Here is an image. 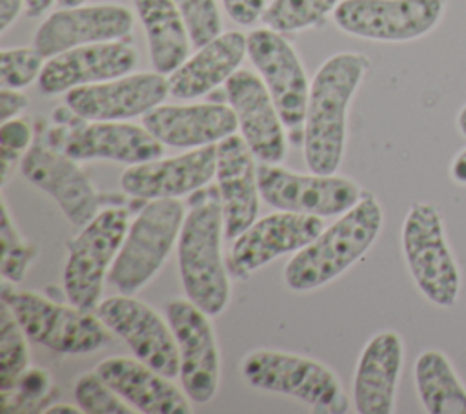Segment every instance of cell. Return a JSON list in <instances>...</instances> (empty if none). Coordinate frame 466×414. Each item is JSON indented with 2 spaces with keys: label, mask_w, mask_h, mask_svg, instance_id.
Masks as SVG:
<instances>
[{
  "label": "cell",
  "mask_w": 466,
  "mask_h": 414,
  "mask_svg": "<svg viewBox=\"0 0 466 414\" xmlns=\"http://www.w3.org/2000/svg\"><path fill=\"white\" fill-rule=\"evenodd\" d=\"M368 67L366 55L342 51L326 58L317 69L302 124V151L309 171L339 170L346 146L348 108Z\"/></svg>",
  "instance_id": "obj_1"
},
{
  "label": "cell",
  "mask_w": 466,
  "mask_h": 414,
  "mask_svg": "<svg viewBox=\"0 0 466 414\" xmlns=\"http://www.w3.org/2000/svg\"><path fill=\"white\" fill-rule=\"evenodd\" d=\"M384 213L373 193L360 201L311 243L295 252L284 266V283L293 292H309L331 283L371 248L380 233Z\"/></svg>",
  "instance_id": "obj_2"
},
{
  "label": "cell",
  "mask_w": 466,
  "mask_h": 414,
  "mask_svg": "<svg viewBox=\"0 0 466 414\" xmlns=\"http://www.w3.org/2000/svg\"><path fill=\"white\" fill-rule=\"evenodd\" d=\"M193 199L177 241L178 272L186 297L213 317L226 310L231 295L222 257L224 215L218 190H204L202 199Z\"/></svg>",
  "instance_id": "obj_3"
},
{
  "label": "cell",
  "mask_w": 466,
  "mask_h": 414,
  "mask_svg": "<svg viewBox=\"0 0 466 414\" xmlns=\"http://www.w3.org/2000/svg\"><path fill=\"white\" fill-rule=\"evenodd\" d=\"M240 374L249 387L291 396L317 414H344L350 409V398L337 374L313 357L255 348L242 357Z\"/></svg>",
  "instance_id": "obj_4"
},
{
  "label": "cell",
  "mask_w": 466,
  "mask_h": 414,
  "mask_svg": "<svg viewBox=\"0 0 466 414\" xmlns=\"http://www.w3.org/2000/svg\"><path fill=\"white\" fill-rule=\"evenodd\" d=\"M184 219L186 210L178 199H151L129 224L107 283L118 294L135 295L164 266Z\"/></svg>",
  "instance_id": "obj_5"
},
{
  "label": "cell",
  "mask_w": 466,
  "mask_h": 414,
  "mask_svg": "<svg viewBox=\"0 0 466 414\" xmlns=\"http://www.w3.org/2000/svg\"><path fill=\"white\" fill-rule=\"evenodd\" d=\"M2 303H5L25 336L58 354H89L109 341V328L96 312L56 303L31 290H16L4 281Z\"/></svg>",
  "instance_id": "obj_6"
},
{
  "label": "cell",
  "mask_w": 466,
  "mask_h": 414,
  "mask_svg": "<svg viewBox=\"0 0 466 414\" xmlns=\"http://www.w3.org/2000/svg\"><path fill=\"white\" fill-rule=\"evenodd\" d=\"M400 243L420 294L437 306H453L461 292V272L439 208L426 201L415 202L404 217Z\"/></svg>",
  "instance_id": "obj_7"
},
{
  "label": "cell",
  "mask_w": 466,
  "mask_h": 414,
  "mask_svg": "<svg viewBox=\"0 0 466 414\" xmlns=\"http://www.w3.org/2000/svg\"><path fill=\"white\" fill-rule=\"evenodd\" d=\"M129 228V213L113 206L100 210L67 243L64 292L69 303L95 312L102 299L104 279Z\"/></svg>",
  "instance_id": "obj_8"
},
{
  "label": "cell",
  "mask_w": 466,
  "mask_h": 414,
  "mask_svg": "<svg viewBox=\"0 0 466 414\" xmlns=\"http://www.w3.org/2000/svg\"><path fill=\"white\" fill-rule=\"evenodd\" d=\"M260 197L273 208L306 215L331 217L351 210L362 197L360 186L337 173H299L279 164L260 162Z\"/></svg>",
  "instance_id": "obj_9"
},
{
  "label": "cell",
  "mask_w": 466,
  "mask_h": 414,
  "mask_svg": "<svg viewBox=\"0 0 466 414\" xmlns=\"http://www.w3.org/2000/svg\"><path fill=\"white\" fill-rule=\"evenodd\" d=\"M444 7L446 0H340L333 18L351 36L410 42L435 29Z\"/></svg>",
  "instance_id": "obj_10"
},
{
  "label": "cell",
  "mask_w": 466,
  "mask_h": 414,
  "mask_svg": "<svg viewBox=\"0 0 466 414\" xmlns=\"http://www.w3.org/2000/svg\"><path fill=\"white\" fill-rule=\"evenodd\" d=\"M166 316L178 347V378L184 392L195 403L211 401L220 381V354L211 316L187 297L171 299Z\"/></svg>",
  "instance_id": "obj_11"
},
{
  "label": "cell",
  "mask_w": 466,
  "mask_h": 414,
  "mask_svg": "<svg viewBox=\"0 0 466 414\" xmlns=\"http://www.w3.org/2000/svg\"><path fill=\"white\" fill-rule=\"evenodd\" d=\"M109 332L122 337L133 356L167 378L178 376L180 359L175 334L155 308L135 295H111L95 310Z\"/></svg>",
  "instance_id": "obj_12"
},
{
  "label": "cell",
  "mask_w": 466,
  "mask_h": 414,
  "mask_svg": "<svg viewBox=\"0 0 466 414\" xmlns=\"http://www.w3.org/2000/svg\"><path fill=\"white\" fill-rule=\"evenodd\" d=\"M248 57L260 73L286 128L304 124L309 82L295 47L271 27L248 35Z\"/></svg>",
  "instance_id": "obj_13"
},
{
  "label": "cell",
  "mask_w": 466,
  "mask_h": 414,
  "mask_svg": "<svg viewBox=\"0 0 466 414\" xmlns=\"http://www.w3.org/2000/svg\"><path fill=\"white\" fill-rule=\"evenodd\" d=\"M22 177L46 191L73 226H86L100 212V195L76 159L42 142L31 144L20 160Z\"/></svg>",
  "instance_id": "obj_14"
},
{
  "label": "cell",
  "mask_w": 466,
  "mask_h": 414,
  "mask_svg": "<svg viewBox=\"0 0 466 414\" xmlns=\"http://www.w3.org/2000/svg\"><path fill=\"white\" fill-rule=\"evenodd\" d=\"M169 95L167 77L127 73L106 82L87 84L66 93V106L82 120H127L146 115Z\"/></svg>",
  "instance_id": "obj_15"
},
{
  "label": "cell",
  "mask_w": 466,
  "mask_h": 414,
  "mask_svg": "<svg viewBox=\"0 0 466 414\" xmlns=\"http://www.w3.org/2000/svg\"><path fill=\"white\" fill-rule=\"evenodd\" d=\"M324 228V221L319 215L284 210L264 215L233 239L228 270L244 279L279 255L299 252Z\"/></svg>",
  "instance_id": "obj_16"
},
{
  "label": "cell",
  "mask_w": 466,
  "mask_h": 414,
  "mask_svg": "<svg viewBox=\"0 0 466 414\" xmlns=\"http://www.w3.org/2000/svg\"><path fill=\"white\" fill-rule=\"evenodd\" d=\"M133 29V15L120 4L60 7L36 29L33 46L51 58L67 49L126 38Z\"/></svg>",
  "instance_id": "obj_17"
},
{
  "label": "cell",
  "mask_w": 466,
  "mask_h": 414,
  "mask_svg": "<svg viewBox=\"0 0 466 414\" xmlns=\"http://www.w3.org/2000/svg\"><path fill=\"white\" fill-rule=\"evenodd\" d=\"M224 86L228 104L237 115L240 135L255 159L266 164H279L288 148L286 126L264 80L253 71L238 69Z\"/></svg>",
  "instance_id": "obj_18"
},
{
  "label": "cell",
  "mask_w": 466,
  "mask_h": 414,
  "mask_svg": "<svg viewBox=\"0 0 466 414\" xmlns=\"http://www.w3.org/2000/svg\"><path fill=\"white\" fill-rule=\"evenodd\" d=\"M217 173V144L187 150L177 157L127 166L120 188L138 199H178L206 188Z\"/></svg>",
  "instance_id": "obj_19"
},
{
  "label": "cell",
  "mask_w": 466,
  "mask_h": 414,
  "mask_svg": "<svg viewBox=\"0 0 466 414\" xmlns=\"http://www.w3.org/2000/svg\"><path fill=\"white\" fill-rule=\"evenodd\" d=\"M138 64V51L126 40L78 46L51 57L38 77L44 95L67 93L69 89L106 82L131 73Z\"/></svg>",
  "instance_id": "obj_20"
},
{
  "label": "cell",
  "mask_w": 466,
  "mask_h": 414,
  "mask_svg": "<svg viewBox=\"0 0 466 414\" xmlns=\"http://www.w3.org/2000/svg\"><path fill=\"white\" fill-rule=\"evenodd\" d=\"M215 179L224 215V237L233 241L257 221L260 204L258 166L242 135L233 133L217 142Z\"/></svg>",
  "instance_id": "obj_21"
},
{
  "label": "cell",
  "mask_w": 466,
  "mask_h": 414,
  "mask_svg": "<svg viewBox=\"0 0 466 414\" xmlns=\"http://www.w3.org/2000/svg\"><path fill=\"white\" fill-rule=\"evenodd\" d=\"M142 126L164 146L193 150L217 144L237 133V115L229 104H160L142 115Z\"/></svg>",
  "instance_id": "obj_22"
},
{
  "label": "cell",
  "mask_w": 466,
  "mask_h": 414,
  "mask_svg": "<svg viewBox=\"0 0 466 414\" xmlns=\"http://www.w3.org/2000/svg\"><path fill=\"white\" fill-rule=\"evenodd\" d=\"M62 151L76 160H115L127 166L158 159L164 144L144 126L124 120H87L62 140Z\"/></svg>",
  "instance_id": "obj_23"
},
{
  "label": "cell",
  "mask_w": 466,
  "mask_h": 414,
  "mask_svg": "<svg viewBox=\"0 0 466 414\" xmlns=\"http://www.w3.org/2000/svg\"><path fill=\"white\" fill-rule=\"evenodd\" d=\"M95 372L109 383L135 410L144 414H191V399L171 379L144 361L113 356L96 365Z\"/></svg>",
  "instance_id": "obj_24"
},
{
  "label": "cell",
  "mask_w": 466,
  "mask_h": 414,
  "mask_svg": "<svg viewBox=\"0 0 466 414\" xmlns=\"http://www.w3.org/2000/svg\"><path fill=\"white\" fill-rule=\"evenodd\" d=\"M404 345L393 330H380L364 345L355 376L353 405L359 414H391L402 370Z\"/></svg>",
  "instance_id": "obj_25"
},
{
  "label": "cell",
  "mask_w": 466,
  "mask_h": 414,
  "mask_svg": "<svg viewBox=\"0 0 466 414\" xmlns=\"http://www.w3.org/2000/svg\"><path fill=\"white\" fill-rule=\"evenodd\" d=\"M246 55L248 36L242 31L220 33L167 75L169 95L186 100L209 93L238 71Z\"/></svg>",
  "instance_id": "obj_26"
},
{
  "label": "cell",
  "mask_w": 466,
  "mask_h": 414,
  "mask_svg": "<svg viewBox=\"0 0 466 414\" xmlns=\"http://www.w3.org/2000/svg\"><path fill=\"white\" fill-rule=\"evenodd\" d=\"M144 27L153 69L169 75L189 53L191 36L173 0H133Z\"/></svg>",
  "instance_id": "obj_27"
},
{
  "label": "cell",
  "mask_w": 466,
  "mask_h": 414,
  "mask_svg": "<svg viewBox=\"0 0 466 414\" xmlns=\"http://www.w3.org/2000/svg\"><path fill=\"white\" fill-rule=\"evenodd\" d=\"M419 399L430 414H466V387L441 350H424L413 367Z\"/></svg>",
  "instance_id": "obj_28"
},
{
  "label": "cell",
  "mask_w": 466,
  "mask_h": 414,
  "mask_svg": "<svg viewBox=\"0 0 466 414\" xmlns=\"http://www.w3.org/2000/svg\"><path fill=\"white\" fill-rule=\"evenodd\" d=\"M340 0H273L262 13V22L279 33H295L322 22Z\"/></svg>",
  "instance_id": "obj_29"
},
{
  "label": "cell",
  "mask_w": 466,
  "mask_h": 414,
  "mask_svg": "<svg viewBox=\"0 0 466 414\" xmlns=\"http://www.w3.org/2000/svg\"><path fill=\"white\" fill-rule=\"evenodd\" d=\"M27 336L11 308L0 305V390H11L20 374L29 367Z\"/></svg>",
  "instance_id": "obj_30"
},
{
  "label": "cell",
  "mask_w": 466,
  "mask_h": 414,
  "mask_svg": "<svg viewBox=\"0 0 466 414\" xmlns=\"http://www.w3.org/2000/svg\"><path fill=\"white\" fill-rule=\"evenodd\" d=\"M0 244H2V277L9 283H20L31 263L36 257V244L27 241L11 219L7 202L2 201V224H0Z\"/></svg>",
  "instance_id": "obj_31"
},
{
  "label": "cell",
  "mask_w": 466,
  "mask_h": 414,
  "mask_svg": "<svg viewBox=\"0 0 466 414\" xmlns=\"http://www.w3.org/2000/svg\"><path fill=\"white\" fill-rule=\"evenodd\" d=\"M75 401L84 414H131L135 410L96 372L82 374L76 379Z\"/></svg>",
  "instance_id": "obj_32"
},
{
  "label": "cell",
  "mask_w": 466,
  "mask_h": 414,
  "mask_svg": "<svg viewBox=\"0 0 466 414\" xmlns=\"http://www.w3.org/2000/svg\"><path fill=\"white\" fill-rule=\"evenodd\" d=\"M44 55L33 47H9L0 51V82L2 88L22 89L38 80L44 67Z\"/></svg>",
  "instance_id": "obj_33"
},
{
  "label": "cell",
  "mask_w": 466,
  "mask_h": 414,
  "mask_svg": "<svg viewBox=\"0 0 466 414\" xmlns=\"http://www.w3.org/2000/svg\"><path fill=\"white\" fill-rule=\"evenodd\" d=\"M173 2L187 26L191 44L195 47H202L204 44H208L209 40L220 35L222 18L215 0H173Z\"/></svg>",
  "instance_id": "obj_34"
},
{
  "label": "cell",
  "mask_w": 466,
  "mask_h": 414,
  "mask_svg": "<svg viewBox=\"0 0 466 414\" xmlns=\"http://www.w3.org/2000/svg\"><path fill=\"white\" fill-rule=\"evenodd\" d=\"M51 390V374L38 367H27L11 390H2V409L9 412L11 405L20 410L24 405L40 403Z\"/></svg>",
  "instance_id": "obj_35"
},
{
  "label": "cell",
  "mask_w": 466,
  "mask_h": 414,
  "mask_svg": "<svg viewBox=\"0 0 466 414\" xmlns=\"http://www.w3.org/2000/svg\"><path fill=\"white\" fill-rule=\"evenodd\" d=\"M33 129L25 119L15 117L4 120L0 126V159H2V179L4 182L9 177V171L31 148Z\"/></svg>",
  "instance_id": "obj_36"
},
{
  "label": "cell",
  "mask_w": 466,
  "mask_h": 414,
  "mask_svg": "<svg viewBox=\"0 0 466 414\" xmlns=\"http://www.w3.org/2000/svg\"><path fill=\"white\" fill-rule=\"evenodd\" d=\"M222 5L233 22L240 26H251L262 16L266 0H222Z\"/></svg>",
  "instance_id": "obj_37"
},
{
  "label": "cell",
  "mask_w": 466,
  "mask_h": 414,
  "mask_svg": "<svg viewBox=\"0 0 466 414\" xmlns=\"http://www.w3.org/2000/svg\"><path fill=\"white\" fill-rule=\"evenodd\" d=\"M27 108V97L20 89L2 88L0 91V119L9 120L18 117Z\"/></svg>",
  "instance_id": "obj_38"
},
{
  "label": "cell",
  "mask_w": 466,
  "mask_h": 414,
  "mask_svg": "<svg viewBox=\"0 0 466 414\" xmlns=\"http://www.w3.org/2000/svg\"><path fill=\"white\" fill-rule=\"evenodd\" d=\"M25 7V0H0V31H7Z\"/></svg>",
  "instance_id": "obj_39"
},
{
  "label": "cell",
  "mask_w": 466,
  "mask_h": 414,
  "mask_svg": "<svg viewBox=\"0 0 466 414\" xmlns=\"http://www.w3.org/2000/svg\"><path fill=\"white\" fill-rule=\"evenodd\" d=\"M450 175L455 182L466 184V148L455 155L450 166Z\"/></svg>",
  "instance_id": "obj_40"
},
{
  "label": "cell",
  "mask_w": 466,
  "mask_h": 414,
  "mask_svg": "<svg viewBox=\"0 0 466 414\" xmlns=\"http://www.w3.org/2000/svg\"><path fill=\"white\" fill-rule=\"evenodd\" d=\"M56 0H25V13L29 16L44 15Z\"/></svg>",
  "instance_id": "obj_41"
},
{
  "label": "cell",
  "mask_w": 466,
  "mask_h": 414,
  "mask_svg": "<svg viewBox=\"0 0 466 414\" xmlns=\"http://www.w3.org/2000/svg\"><path fill=\"white\" fill-rule=\"evenodd\" d=\"M46 414H80L82 409L78 405H69V403H56V405H51L44 410Z\"/></svg>",
  "instance_id": "obj_42"
},
{
  "label": "cell",
  "mask_w": 466,
  "mask_h": 414,
  "mask_svg": "<svg viewBox=\"0 0 466 414\" xmlns=\"http://www.w3.org/2000/svg\"><path fill=\"white\" fill-rule=\"evenodd\" d=\"M457 128L461 131L462 137H466V104L461 108V111L457 113Z\"/></svg>",
  "instance_id": "obj_43"
},
{
  "label": "cell",
  "mask_w": 466,
  "mask_h": 414,
  "mask_svg": "<svg viewBox=\"0 0 466 414\" xmlns=\"http://www.w3.org/2000/svg\"><path fill=\"white\" fill-rule=\"evenodd\" d=\"M60 7H75V5H82L86 0H56Z\"/></svg>",
  "instance_id": "obj_44"
}]
</instances>
